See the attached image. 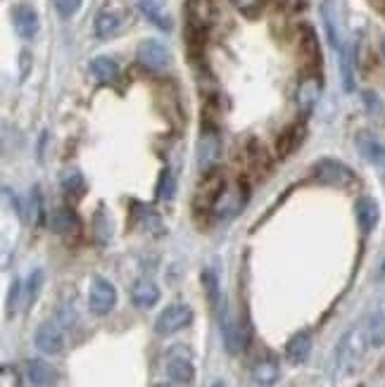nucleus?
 I'll use <instances>...</instances> for the list:
<instances>
[{
    "label": "nucleus",
    "mask_w": 385,
    "mask_h": 387,
    "mask_svg": "<svg viewBox=\"0 0 385 387\" xmlns=\"http://www.w3.org/2000/svg\"><path fill=\"white\" fill-rule=\"evenodd\" d=\"M369 344H371L369 333H366V326H364V323L347 330L345 337H342L338 344V351H335V369H338L342 378L352 376V373L359 369Z\"/></svg>",
    "instance_id": "nucleus-1"
},
{
    "label": "nucleus",
    "mask_w": 385,
    "mask_h": 387,
    "mask_svg": "<svg viewBox=\"0 0 385 387\" xmlns=\"http://www.w3.org/2000/svg\"><path fill=\"white\" fill-rule=\"evenodd\" d=\"M314 179L324 186H338V188H349L352 183L356 181L354 171L349 166H345L342 161H335V159H321L314 164L312 169Z\"/></svg>",
    "instance_id": "nucleus-2"
},
{
    "label": "nucleus",
    "mask_w": 385,
    "mask_h": 387,
    "mask_svg": "<svg viewBox=\"0 0 385 387\" xmlns=\"http://www.w3.org/2000/svg\"><path fill=\"white\" fill-rule=\"evenodd\" d=\"M190 321H192V309L188 304H169L160 316H157L155 333L162 337L174 335L178 330H183L185 326H190Z\"/></svg>",
    "instance_id": "nucleus-3"
},
{
    "label": "nucleus",
    "mask_w": 385,
    "mask_h": 387,
    "mask_svg": "<svg viewBox=\"0 0 385 387\" xmlns=\"http://www.w3.org/2000/svg\"><path fill=\"white\" fill-rule=\"evenodd\" d=\"M245 200H247V190L242 188L240 183H235V186H226L217 195V200H214L212 212L217 219H233V216L242 209V205H245Z\"/></svg>",
    "instance_id": "nucleus-4"
},
{
    "label": "nucleus",
    "mask_w": 385,
    "mask_h": 387,
    "mask_svg": "<svg viewBox=\"0 0 385 387\" xmlns=\"http://www.w3.org/2000/svg\"><path fill=\"white\" fill-rule=\"evenodd\" d=\"M117 304V287H114L107 278L96 276L91 283L88 295V307L93 316H107Z\"/></svg>",
    "instance_id": "nucleus-5"
},
{
    "label": "nucleus",
    "mask_w": 385,
    "mask_h": 387,
    "mask_svg": "<svg viewBox=\"0 0 385 387\" xmlns=\"http://www.w3.org/2000/svg\"><path fill=\"white\" fill-rule=\"evenodd\" d=\"M221 154H224V145H221V136L217 131L207 129L197 140V164L200 171L210 174L214 166L221 161Z\"/></svg>",
    "instance_id": "nucleus-6"
},
{
    "label": "nucleus",
    "mask_w": 385,
    "mask_h": 387,
    "mask_svg": "<svg viewBox=\"0 0 385 387\" xmlns=\"http://www.w3.org/2000/svg\"><path fill=\"white\" fill-rule=\"evenodd\" d=\"M167 376L176 385H190L195 380V366L190 361L188 349L176 347L167 354Z\"/></svg>",
    "instance_id": "nucleus-7"
},
{
    "label": "nucleus",
    "mask_w": 385,
    "mask_h": 387,
    "mask_svg": "<svg viewBox=\"0 0 385 387\" xmlns=\"http://www.w3.org/2000/svg\"><path fill=\"white\" fill-rule=\"evenodd\" d=\"M138 62L150 72H164L171 65V53L169 48L155 38H145L138 46Z\"/></svg>",
    "instance_id": "nucleus-8"
},
{
    "label": "nucleus",
    "mask_w": 385,
    "mask_h": 387,
    "mask_svg": "<svg viewBox=\"0 0 385 387\" xmlns=\"http://www.w3.org/2000/svg\"><path fill=\"white\" fill-rule=\"evenodd\" d=\"M34 342H36V347H38V351H43V354H48V356L60 354V351L64 349L62 330L53 321H46V323H41V326L36 328Z\"/></svg>",
    "instance_id": "nucleus-9"
},
{
    "label": "nucleus",
    "mask_w": 385,
    "mask_h": 387,
    "mask_svg": "<svg viewBox=\"0 0 385 387\" xmlns=\"http://www.w3.org/2000/svg\"><path fill=\"white\" fill-rule=\"evenodd\" d=\"M12 24H14V31H17L24 41H31L41 29L38 15H36V10L31 5H14Z\"/></svg>",
    "instance_id": "nucleus-10"
},
{
    "label": "nucleus",
    "mask_w": 385,
    "mask_h": 387,
    "mask_svg": "<svg viewBox=\"0 0 385 387\" xmlns=\"http://www.w3.org/2000/svg\"><path fill=\"white\" fill-rule=\"evenodd\" d=\"M364 326H366L371 347H383V344H385V295L378 299L374 312L366 316Z\"/></svg>",
    "instance_id": "nucleus-11"
},
{
    "label": "nucleus",
    "mask_w": 385,
    "mask_h": 387,
    "mask_svg": "<svg viewBox=\"0 0 385 387\" xmlns=\"http://www.w3.org/2000/svg\"><path fill=\"white\" fill-rule=\"evenodd\" d=\"M131 299L138 309H153L160 302V287H157L155 280L138 278L131 287Z\"/></svg>",
    "instance_id": "nucleus-12"
},
{
    "label": "nucleus",
    "mask_w": 385,
    "mask_h": 387,
    "mask_svg": "<svg viewBox=\"0 0 385 387\" xmlns=\"http://www.w3.org/2000/svg\"><path fill=\"white\" fill-rule=\"evenodd\" d=\"M26 378L34 387H53L57 383V371L43 359H31L26 364Z\"/></svg>",
    "instance_id": "nucleus-13"
},
{
    "label": "nucleus",
    "mask_w": 385,
    "mask_h": 387,
    "mask_svg": "<svg viewBox=\"0 0 385 387\" xmlns=\"http://www.w3.org/2000/svg\"><path fill=\"white\" fill-rule=\"evenodd\" d=\"M356 147H359V152L364 154V157H366L376 169H381L383 176H385V145L381 143V140L361 133V136L356 138Z\"/></svg>",
    "instance_id": "nucleus-14"
},
{
    "label": "nucleus",
    "mask_w": 385,
    "mask_h": 387,
    "mask_svg": "<svg viewBox=\"0 0 385 387\" xmlns=\"http://www.w3.org/2000/svg\"><path fill=\"white\" fill-rule=\"evenodd\" d=\"M121 24H124V17L119 15L117 10H103L96 17V33L98 38H112L121 31Z\"/></svg>",
    "instance_id": "nucleus-15"
},
{
    "label": "nucleus",
    "mask_w": 385,
    "mask_h": 387,
    "mask_svg": "<svg viewBox=\"0 0 385 387\" xmlns=\"http://www.w3.org/2000/svg\"><path fill=\"white\" fill-rule=\"evenodd\" d=\"M312 351V335L309 333H297L290 337V342L285 344V356L290 364H304L307 356Z\"/></svg>",
    "instance_id": "nucleus-16"
},
{
    "label": "nucleus",
    "mask_w": 385,
    "mask_h": 387,
    "mask_svg": "<svg viewBox=\"0 0 385 387\" xmlns=\"http://www.w3.org/2000/svg\"><path fill=\"white\" fill-rule=\"evenodd\" d=\"M321 17H324V26L328 33V43H331L335 51H340L342 46V33H340V24H338V15H335V5L333 0H326L324 8H321Z\"/></svg>",
    "instance_id": "nucleus-17"
},
{
    "label": "nucleus",
    "mask_w": 385,
    "mask_h": 387,
    "mask_svg": "<svg viewBox=\"0 0 385 387\" xmlns=\"http://www.w3.org/2000/svg\"><path fill=\"white\" fill-rule=\"evenodd\" d=\"M354 212H356V221H359V228L364 230V233H371V230L376 228V223H378V216H381L376 200L361 198L359 202H356Z\"/></svg>",
    "instance_id": "nucleus-18"
},
{
    "label": "nucleus",
    "mask_w": 385,
    "mask_h": 387,
    "mask_svg": "<svg viewBox=\"0 0 385 387\" xmlns=\"http://www.w3.org/2000/svg\"><path fill=\"white\" fill-rule=\"evenodd\" d=\"M221 335H224V344L231 354H235V351L242 347L240 326L233 321V316L228 314V309H224V316H221Z\"/></svg>",
    "instance_id": "nucleus-19"
},
{
    "label": "nucleus",
    "mask_w": 385,
    "mask_h": 387,
    "mask_svg": "<svg viewBox=\"0 0 385 387\" xmlns=\"http://www.w3.org/2000/svg\"><path fill=\"white\" fill-rule=\"evenodd\" d=\"M50 226H53L55 233L60 235H76L78 233V219L74 212H69V209H60V212L53 214V219H50Z\"/></svg>",
    "instance_id": "nucleus-20"
},
{
    "label": "nucleus",
    "mask_w": 385,
    "mask_h": 387,
    "mask_svg": "<svg viewBox=\"0 0 385 387\" xmlns=\"http://www.w3.org/2000/svg\"><path fill=\"white\" fill-rule=\"evenodd\" d=\"M278 376H281V371H278V364L274 359H262V361L252 369L255 383L262 387H271L278 380Z\"/></svg>",
    "instance_id": "nucleus-21"
},
{
    "label": "nucleus",
    "mask_w": 385,
    "mask_h": 387,
    "mask_svg": "<svg viewBox=\"0 0 385 387\" xmlns=\"http://www.w3.org/2000/svg\"><path fill=\"white\" fill-rule=\"evenodd\" d=\"M91 72L100 83H112L119 76V67L112 58H96L91 62Z\"/></svg>",
    "instance_id": "nucleus-22"
},
{
    "label": "nucleus",
    "mask_w": 385,
    "mask_h": 387,
    "mask_svg": "<svg viewBox=\"0 0 385 387\" xmlns=\"http://www.w3.org/2000/svg\"><path fill=\"white\" fill-rule=\"evenodd\" d=\"M140 12L145 15L150 22H153L157 29H162V31H169L171 29V19H169V15L164 12L160 5L155 3V0H140Z\"/></svg>",
    "instance_id": "nucleus-23"
},
{
    "label": "nucleus",
    "mask_w": 385,
    "mask_h": 387,
    "mask_svg": "<svg viewBox=\"0 0 385 387\" xmlns=\"http://www.w3.org/2000/svg\"><path fill=\"white\" fill-rule=\"evenodd\" d=\"M319 93H321L319 81L317 79H304L302 83H299V88H297V105L304 112H309L314 105H317Z\"/></svg>",
    "instance_id": "nucleus-24"
},
{
    "label": "nucleus",
    "mask_w": 385,
    "mask_h": 387,
    "mask_svg": "<svg viewBox=\"0 0 385 387\" xmlns=\"http://www.w3.org/2000/svg\"><path fill=\"white\" fill-rule=\"evenodd\" d=\"M338 58H340V79H342V88L347 93L354 90V69H352V55H349V48L342 46L338 51Z\"/></svg>",
    "instance_id": "nucleus-25"
},
{
    "label": "nucleus",
    "mask_w": 385,
    "mask_h": 387,
    "mask_svg": "<svg viewBox=\"0 0 385 387\" xmlns=\"http://www.w3.org/2000/svg\"><path fill=\"white\" fill-rule=\"evenodd\" d=\"M188 12H190V24L197 26V29L210 24V5H207V0H190Z\"/></svg>",
    "instance_id": "nucleus-26"
},
{
    "label": "nucleus",
    "mask_w": 385,
    "mask_h": 387,
    "mask_svg": "<svg viewBox=\"0 0 385 387\" xmlns=\"http://www.w3.org/2000/svg\"><path fill=\"white\" fill-rule=\"evenodd\" d=\"M138 212H140V226L145 228V230H155V233H160L162 223H160V216H157L155 209L138 205Z\"/></svg>",
    "instance_id": "nucleus-27"
},
{
    "label": "nucleus",
    "mask_w": 385,
    "mask_h": 387,
    "mask_svg": "<svg viewBox=\"0 0 385 387\" xmlns=\"http://www.w3.org/2000/svg\"><path fill=\"white\" fill-rule=\"evenodd\" d=\"M174 193H176V179H174V174H171L169 169H167V171L162 174L160 190H157V195H160V200L169 202L171 198H174Z\"/></svg>",
    "instance_id": "nucleus-28"
},
{
    "label": "nucleus",
    "mask_w": 385,
    "mask_h": 387,
    "mask_svg": "<svg viewBox=\"0 0 385 387\" xmlns=\"http://www.w3.org/2000/svg\"><path fill=\"white\" fill-rule=\"evenodd\" d=\"M41 285H43V271L36 269L31 276H29V283H26V302H29V304H34L36 297H38Z\"/></svg>",
    "instance_id": "nucleus-29"
},
{
    "label": "nucleus",
    "mask_w": 385,
    "mask_h": 387,
    "mask_svg": "<svg viewBox=\"0 0 385 387\" xmlns=\"http://www.w3.org/2000/svg\"><path fill=\"white\" fill-rule=\"evenodd\" d=\"M53 3H55L57 15H60L62 19L74 17L78 12V8H81V0H53Z\"/></svg>",
    "instance_id": "nucleus-30"
},
{
    "label": "nucleus",
    "mask_w": 385,
    "mask_h": 387,
    "mask_svg": "<svg viewBox=\"0 0 385 387\" xmlns=\"http://www.w3.org/2000/svg\"><path fill=\"white\" fill-rule=\"evenodd\" d=\"M202 285H205L210 302H212V304H217V302H219V287H217V278H214L212 271H205L202 273Z\"/></svg>",
    "instance_id": "nucleus-31"
},
{
    "label": "nucleus",
    "mask_w": 385,
    "mask_h": 387,
    "mask_svg": "<svg viewBox=\"0 0 385 387\" xmlns=\"http://www.w3.org/2000/svg\"><path fill=\"white\" fill-rule=\"evenodd\" d=\"M231 3H233L240 12H247V15H252V12L262 10L264 0H231Z\"/></svg>",
    "instance_id": "nucleus-32"
},
{
    "label": "nucleus",
    "mask_w": 385,
    "mask_h": 387,
    "mask_svg": "<svg viewBox=\"0 0 385 387\" xmlns=\"http://www.w3.org/2000/svg\"><path fill=\"white\" fill-rule=\"evenodd\" d=\"M21 79H26V74H29V67H31V55H29V51H24V53H21Z\"/></svg>",
    "instance_id": "nucleus-33"
},
{
    "label": "nucleus",
    "mask_w": 385,
    "mask_h": 387,
    "mask_svg": "<svg viewBox=\"0 0 385 387\" xmlns=\"http://www.w3.org/2000/svg\"><path fill=\"white\" fill-rule=\"evenodd\" d=\"M19 290H21L19 280H14V285H12V290H10V309H12V312H14V307H17V299H19Z\"/></svg>",
    "instance_id": "nucleus-34"
},
{
    "label": "nucleus",
    "mask_w": 385,
    "mask_h": 387,
    "mask_svg": "<svg viewBox=\"0 0 385 387\" xmlns=\"http://www.w3.org/2000/svg\"><path fill=\"white\" fill-rule=\"evenodd\" d=\"M155 387H178L176 383H160V385H155Z\"/></svg>",
    "instance_id": "nucleus-35"
},
{
    "label": "nucleus",
    "mask_w": 385,
    "mask_h": 387,
    "mask_svg": "<svg viewBox=\"0 0 385 387\" xmlns=\"http://www.w3.org/2000/svg\"><path fill=\"white\" fill-rule=\"evenodd\" d=\"M212 387H226V385H224V383H214Z\"/></svg>",
    "instance_id": "nucleus-36"
},
{
    "label": "nucleus",
    "mask_w": 385,
    "mask_h": 387,
    "mask_svg": "<svg viewBox=\"0 0 385 387\" xmlns=\"http://www.w3.org/2000/svg\"><path fill=\"white\" fill-rule=\"evenodd\" d=\"M383 55H385V36H383Z\"/></svg>",
    "instance_id": "nucleus-37"
}]
</instances>
